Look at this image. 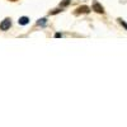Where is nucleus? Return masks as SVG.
Returning <instances> with one entry per match:
<instances>
[{
  "label": "nucleus",
  "instance_id": "2",
  "mask_svg": "<svg viewBox=\"0 0 127 127\" xmlns=\"http://www.w3.org/2000/svg\"><path fill=\"white\" fill-rule=\"evenodd\" d=\"M93 10H95L97 13H104V9H103V6L99 4V3H94L93 4Z\"/></svg>",
  "mask_w": 127,
  "mask_h": 127
},
{
  "label": "nucleus",
  "instance_id": "3",
  "mask_svg": "<svg viewBox=\"0 0 127 127\" xmlns=\"http://www.w3.org/2000/svg\"><path fill=\"white\" fill-rule=\"evenodd\" d=\"M28 22H29V19L27 17H22V18H19V20H18V23L20 26H26V24H28Z\"/></svg>",
  "mask_w": 127,
  "mask_h": 127
},
{
  "label": "nucleus",
  "instance_id": "7",
  "mask_svg": "<svg viewBox=\"0 0 127 127\" xmlns=\"http://www.w3.org/2000/svg\"><path fill=\"white\" fill-rule=\"evenodd\" d=\"M69 3H70V0H64V1H62V6H66V5H69Z\"/></svg>",
  "mask_w": 127,
  "mask_h": 127
},
{
  "label": "nucleus",
  "instance_id": "8",
  "mask_svg": "<svg viewBox=\"0 0 127 127\" xmlns=\"http://www.w3.org/2000/svg\"><path fill=\"white\" fill-rule=\"evenodd\" d=\"M55 37H57V38H59V37H61V33H56V34H55Z\"/></svg>",
  "mask_w": 127,
  "mask_h": 127
},
{
  "label": "nucleus",
  "instance_id": "6",
  "mask_svg": "<svg viewBox=\"0 0 127 127\" xmlns=\"http://www.w3.org/2000/svg\"><path fill=\"white\" fill-rule=\"evenodd\" d=\"M37 24L38 26H45L46 24V19H39L38 22H37Z\"/></svg>",
  "mask_w": 127,
  "mask_h": 127
},
{
  "label": "nucleus",
  "instance_id": "4",
  "mask_svg": "<svg viewBox=\"0 0 127 127\" xmlns=\"http://www.w3.org/2000/svg\"><path fill=\"white\" fill-rule=\"evenodd\" d=\"M78 13H89V8L88 6H80L78 9Z\"/></svg>",
  "mask_w": 127,
  "mask_h": 127
},
{
  "label": "nucleus",
  "instance_id": "1",
  "mask_svg": "<svg viewBox=\"0 0 127 127\" xmlns=\"http://www.w3.org/2000/svg\"><path fill=\"white\" fill-rule=\"evenodd\" d=\"M12 26V22H10V19H4L1 23H0V29L1 31H8Z\"/></svg>",
  "mask_w": 127,
  "mask_h": 127
},
{
  "label": "nucleus",
  "instance_id": "5",
  "mask_svg": "<svg viewBox=\"0 0 127 127\" xmlns=\"http://www.w3.org/2000/svg\"><path fill=\"white\" fill-rule=\"evenodd\" d=\"M118 22H120V24H121L123 28H126V31H127V23H126V22H123L122 19H118Z\"/></svg>",
  "mask_w": 127,
  "mask_h": 127
}]
</instances>
